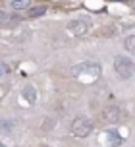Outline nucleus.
Instances as JSON below:
<instances>
[{
  "instance_id": "9",
  "label": "nucleus",
  "mask_w": 135,
  "mask_h": 147,
  "mask_svg": "<svg viewBox=\"0 0 135 147\" xmlns=\"http://www.w3.org/2000/svg\"><path fill=\"white\" fill-rule=\"evenodd\" d=\"M12 8H14V10H25V8H31V0H12Z\"/></svg>"
},
{
  "instance_id": "5",
  "label": "nucleus",
  "mask_w": 135,
  "mask_h": 147,
  "mask_svg": "<svg viewBox=\"0 0 135 147\" xmlns=\"http://www.w3.org/2000/svg\"><path fill=\"white\" fill-rule=\"evenodd\" d=\"M124 116H126V112L120 109V107H106L104 110H102V118H104V122H110V124H118V122H122L124 120Z\"/></svg>"
},
{
  "instance_id": "1",
  "label": "nucleus",
  "mask_w": 135,
  "mask_h": 147,
  "mask_svg": "<svg viewBox=\"0 0 135 147\" xmlns=\"http://www.w3.org/2000/svg\"><path fill=\"white\" fill-rule=\"evenodd\" d=\"M100 72H102V68L95 60H85V62H79V64H75L72 68V76L79 78V80H85V78L87 80H95V78L100 76Z\"/></svg>"
},
{
  "instance_id": "12",
  "label": "nucleus",
  "mask_w": 135,
  "mask_h": 147,
  "mask_svg": "<svg viewBox=\"0 0 135 147\" xmlns=\"http://www.w3.org/2000/svg\"><path fill=\"white\" fill-rule=\"evenodd\" d=\"M6 20H8L6 12H2V10H0V22H6Z\"/></svg>"
},
{
  "instance_id": "8",
  "label": "nucleus",
  "mask_w": 135,
  "mask_h": 147,
  "mask_svg": "<svg viewBox=\"0 0 135 147\" xmlns=\"http://www.w3.org/2000/svg\"><path fill=\"white\" fill-rule=\"evenodd\" d=\"M15 128V122H10V120H2L0 122V132L2 134H12Z\"/></svg>"
},
{
  "instance_id": "10",
  "label": "nucleus",
  "mask_w": 135,
  "mask_h": 147,
  "mask_svg": "<svg viewBox=\"0 0 135 147\" xmlns=\"http://www.w3.org/2000/svg\"><path fill=\"white\" fill-rule=\"evenodd\" d=\"M46 12V6H35L29 10V18H39V16H43Z\"/></svg>"
},
{
  "instance_id": "11",
  "label": "nucleus",
  "mask_w": 135,
  "mask_h": 147,
  "mask_svg": "<svg viewBox=\"0 0 135 147\" xmlns=\"http://www.w3.org/2000/svg\"><path fill=\"white\" fill-rule=\"evenodd\" d=\"M8 74H10V66L6 62H0V78H6Z\"/></svg>"
},
{
  "instance_id": "7",
  "label": "nucleus",
  "mask_w": 135,
  "mask_h": 147,
  "mask_svg": "<svg viewBox=\"0 0 135 147\" xmlns=\"http://www.w3.org/2000/svg\"><path fill=\"white\" fill-rule=\"evenodd\" d=\"M124 49L131 54H135V35H129L124 39Z\"/></svg>"
},
{
  "instance_id": "2",
  "label": "nucleus",
  "mask_w": 135,
  "mask_h": 147,
  "mask_svg": "<svg viewBox=\"0 0 135 147\" xmlns=\"http://www.w3.org/2000/svg\"><path fill=\"white\" fill-rule=\"evenodd\" d=\"M114 72H116V76L120 80H129L135 74V62L129 60V56L120 54V56L114 58Z\"/></svg>"
},
{
  "instance_id": "13",
  "label": "nucleus",
  "mask_w": 135,
  "mask_h": 147,
  "mask_svg": "<svg viewBox=\"0 0 135 147\" xmlns=\"http://www.w3.org/2000/svg\"><path fill=\"white\" fill-rule=\"evenodd\" d=\"M0 147H6V145H4V143H0Z\"/></svg>"
},
{
  "instance_id": "4",
  "label": "nucleus",
  "mask_w": 135,
  "mask_h": 147,
  "mask_svg": "<svg viewBox=\"0 0 135 147\" xmlns=\"http://www.w3.org/2000/svg\"><path fill=\"white\" fill-rule=\"evenodd\" d=\"M89 27H91L89 20H83V18H79V20H72V22L68 23V31H70L72 35H75V37L85 35V33L89 31Z\"/></svg>"
},
{
  "instance_id": "3",
  "label": "nucleus",
  "mask_w": 135,
  "mask_h": 147,
  "mask_svg": "<svg viewBox=\"0 0 135 147\" xmlns=\"http://www.w3.org/2000/svg\"><path fill=\"white\" fill-rule=\"evenodd\" d=\"M93 132V122L85 116H77L72 122V134L75 138H87L89 134Z\"/></svg>"
},
{
  "instance_id": "6",
  "label": "nucleus",
  "mask_w": 135,
  "mask_h": 147,
  "mask_svg": "<svg viewBox=\"0 0 135 147\" xmlns=\"http://www.w3.org/2000/svg\"><path fill=\"white\" fill-rule=\"evenodd\" d=\"M21 95H23V99H25L29 105H35V103H37V89L33 87V85H25V87H23V91H21Z\"/></svg>"
}]
</instances>
